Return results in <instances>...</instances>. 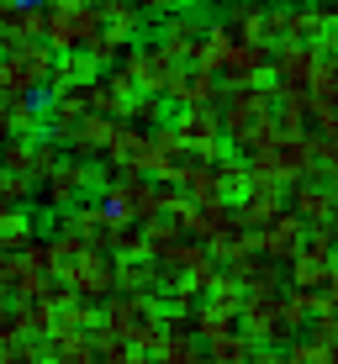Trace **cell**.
<instances>
[{"label":"cell","instance_id":"6da1fadb","mask_svg":"<svg viewBox=\"0 0 338 364\" xmlns=\"http://www.w3.org/2000/svg\"><path fill=\"white\" fill-rule=\"evenodd\" d=\"M48 69H53L48 43H37V37L0 43V95H37L48 85Z\"/></svg>","mask_w":338,"mask_h":364},{"label":"cell","instance_id":"7a4b0ae2","mask_svg":"<svg viewBox=\"0 0 338 364\" xmlns=\"http://www.w3.org/2000/svg\"><path fill=\"white\" fill-rule=\"evenodd\" d=\"M101 32V11L85 0H43V43L53 53H80Z\"/></svg>","mask_w":338,"mask_h":364},{"label":"cell","instance_id":"3957f363","mask_svg":"<svg viewBox=\"0 0 338 364\" xmlns=\"http://www.w3.org/2000/svg\"><path fill=\"white\" fill-rule=\"evenodd\" d=\"M101 206H106L117 222L148 228V222H159V185L148 180V174L111 169V180H106V191H101Z\"/></svg>","mask_w":338,"mask_h":364},{"label":"cell","instance_id":"277c9868","mask_svg":"<svg viewBox=\"0 0 338 364\" xmlns=\"http://www.w3.org/2000/svg\"><path fill=\"white\" fill-rule=\"evenodd\" d=\"M58 217H64V237H74V243H85V248H106V254H111V243H117V232H122V222L111 217L101 200H74Z\"/></svg>","mask_w":338,"mask_h":364},{"label":"cell","instance_id":"5b68a950","mask_svg":"<svg viewBox=\"0 0 338 364\" xmlns=\"http://www.w3.org/2000/svg\"><path fill=\"white\" fill-rule=\"evenodd\" d=\"M169 132L180 137L191 154H201V159L222 154V117H217V106H180V117L169 122Z\"/></svg>","mask_w":338,"mask_h":364},{"label":"cell","instance_id":"8992f818","mask_svg":"<svg viewBox=\"0 0 338 364\" xmlns=\"http://www.w3.org/2000/svg\"><path fill=\"white\" fill-rule=\"evenodd\" d=\"M302 243H307V222L296 217V211H280V217H270L265 228L254 232V254L270 259V264H291Z\"/></svg>","mask_w":338,"mask_h":364},{"label":"cell","instance_id":"52a82bcc","mask_svg":"<svg viewBox=\"0 0 338 364\" xmlns=\"http://www.w3.org/2000/svg\"><path fill=\"white\" fill-rule=\"evenodd\" d=\"M270 85L275 90H307L312 74H317V48L312 43H280L270 48Z\"/></svg>","mask_w":338,"mask_h":364},{"label":"cell","instance_id":"ba28073f","mask_svg":"<svg viewBox=\"0 0 338 364\" xmlns=\"http://www.w3.org/2000/svg\"><path fill=\"white\" fill-rule=\"evenodd\" d=\"M95 185V169H90V159H64L53 174H48L43 185H37V196H43V206L48 211H64V206H74L85 191Z\"/></svg>","mask_w":338,"mask_h":364},{"label":"cell","instance_id":"9c48e42d","mask_svg":"<svg viewBox=\"0 0 338 364\" xmlns=\"http://www.w3.org/2000/svg\"><path fill=\"white\" fill-rule=\"evenodd\" d=\"M111 169H132V174H148V127H132V122H111V137H106V154Z\"/></svg>","mask_w":338,"mask_h":364},{"label":"cell","instance_id":"30bf717a","mask_svg":"<svg viewBox=\"0 0 338 364\" xmlns=\"http://www.w3.org/2000/svg\"><path fill=\"white\" fill-rule=\"evenodd\" d=\"M285 196H291V211L307 222V228H322V222H338L333 211V185H322L317 174H307V180L285 185Z\"/></svg>","mask_w":338,"mask_h":364},{"label":"cell","instance_id":"8fae6325","mask_svg":"<svg viewBox=\"0 0 338 364\" xmlns=\"http://www.w3.org/2000/svg\"><path fill=\"white\" fill-rule=\"evenodd\" d=\"M164 100H174V106H217V100H222V80H217L211 69H201V64H191V58H185L180 80H174V90H169Z\"/></svg>","mask_w":338,"mask_h":364},{"label":"cell","instance_id":"7c38bea8","mask_svg":"<svg viewBox=\"0 0 338 364\" xmlns=\"http://www.w3.org/2000/svg\"><path fill=\"white\" fill-rule=\"evenodd\" d=\"M206 21H211V16H201V11H185V6H174V11H164V32H159V43H164L174 58H191V48L201 43Z\"/></svg>","mask_w":338,"mask_h":364},{"label":"cell","instance_id":"4fadbf2b","mask_svg":"<svg viewBox=\"0 0 338 364\" xmlns=\"http://www.w3.org/2000/svg\"><path fill=\"white\" fill-rule=\"evenodd\" d=\"M95 74H101V69L85 58V48H80V53H53V69H48V95H69V90H80V85H90Z\"/></svg>","mask_w":338,"mask_h":364},{"label":"cell","instance_id":"5bb4252c","mask_svg":"<svg viewBox=\"0 0 338 364\" xmlns=\"http://www.w3.org/2000/svg\"><path fill=\"white\" fill-rule=\"evenodd\" d=\"M106 137H111V117L85 111V117L74 122V132L64 137V148H74L80 159H101V154H106Z\"/></svg>","mask_w":338,"mask_h":364},{"label":"cell","instance_id":"9a60e30c","mask_svg":"<svg viewBox=\"0 0 338 364\" xmlns=\"http://www.w3.org/2000/svg\"><path fill=\"white\" fill-rule=\"evenodd\" d=\"M95 11H101V32H117V37H127V43L143 32V11L127 6V0H106V6H95Z\"/></svg>","mask_w":338,"mask_h":364},{"label":"cell","instance_id":"2e32d148","mask_svg":"<svg viewBox=\"0 0 338 364\" xmlns=\"http://www.w3.org/2000/svg\"><path fill=\"white\" fill-rule=\"evenodd\" d=\"M37 243V228H32V217L27 211H16V217L0 228V259H21L27 248Z\"/></svg>","mask_w":338,"mask_h":364},{"label":"cell","instance_id":"e0dca14e","mask_svg":"<svg viewBox=\"0 0 338 364\" xmlns=\"http://www.w3.org/2000/svg\"><path fill=\"white\" fill-rule=\"evenodd\" d=\"M164 106H169L164 95L137 90V95L127 100V111H122V122H132V127H164Z\"/></svg>","mask_w":338,"mask_h":364},{"label":"cell","instance_id":"ac0fdd59","mask_svg":"<svg viewBox=\"0 0 338 364\" xmlns=\"http://www.w3.org/2000/svg\"><path fill=\"white\" fill-rule=\"evenodd\" d=\"M58 164H64V143H53V137H37L32 143V164H27V180L43 185L48 174H53Z\"/></svg>","mask_w":338,"mask_h":364},{"label":"cell","instance_id":"d6986e66","mask_svg":"<svg viewBox=\"0 0 338 364\" xmlns=\"http://www.w3.org/2000/svg\"><path fill=\"white\" fill-rule=\"evenodd\" d=\"M338 354L322 343H312V338H296V343H285V359L280 364H333Z\"/></svg>","mask_w":338,"mask_h":364},{"label":"cell","instance_id":"ffe728a7","mask_svg":"<svg viewBox=\"0 0 338 364\" xmlns=\"http://www.w3.org/2000/svg\"><path fill=\"white\" fill-rule=\"evenodd\" d=\"M0 196H6L11 206H27V200L37 196V185L27 180V174H6V169H0Z\"/></svg>","mask_w":338,"mask_h":364},{"label":"cell","instance_id":"44dd1931","mask_svg":"<svg viewBox=\"0 0 338 364\" xmlns=\"http://www.w3.org/2000/svg\"><path fill=\"white\" fill-rule=\"evenodd\" d=\"M127 6H137V11H143V16H148V11H159V16H164V11H174V6H180V0H127Z\"/></svg>","mask_w":338,"mask_h":364},{"label":"cell","instance_id":"7402d4cb","mask_svg":"<svg viewBox=\"0 0 338 364\" xmlns=\"http://www.w3.org/2000/svg\"><path fill=\"white\" fill-rule=\"evenodd\" d=\"M16 211H21V206H11V200H6V196H0V228H6V222H11V217H16Z\"/></svg>","mask_w":338,"mask_h":364},{"label":"cell","instance_id":"603a6c76","mask_svg":"<svg viewBox=\"0 0 338 364\" xmlns=\"http://www.w3.org/2000/svg\"><path fill=\"white\" fill-rule=\"evenodd\" d=\"M270 6H285V11H296V6H317V0H270Z\"/></svg>","mask_w":338,"mask_h":364},{"label":"cell","instance_id":"cb8c5ba5","mask_svg":"<svg viewBox=\"0 0 338 364\" xmlns=\"http://www.w3.org/2000/svg\"><path fill=\"white\" fill-rule=\"evenodd\" d=\"M196 6H206V11H211V6H233V0H196Z\"/></svg>","mask_w":338,"mask_h":364},{"label":"cell","instance_id":"d4e9b609","mask_svg":"<svg viewBox=\"0 0 338 364\" xmlns=\"http://www.w3.org/2000/svg\"><path fill=\"white\" fill-rule=\"evenodd\" d=\"M322 11H333V16H338V0H322Z\"/></svg>","mask_w":338,"mask_h":364},{"label":"cell","instance_id":"484cf974","mask_svg":"<svg viewBox=\"0 0 338 364\" xmlns=\"http://www.w3.org/2000/svg\"><path fill=\"white\" fill-rule=\"evenodd\" d=\"M16 6H43V0H16Z\"/></svg>","mask_w":338,"mask_h":364},{"label":"cell","instance_id":"4316f807","mask_svg":"<svg viewBox=\"0 0 338 364\" xmlns=\"http://www.w3.org/2000/svg\"><path fill=\"white\" fill-rule=\"evenodd\" d=\"M85 6H106V0H85Z\"/></svg>","mask_w":338,"mask_h":364}]
</instances>
